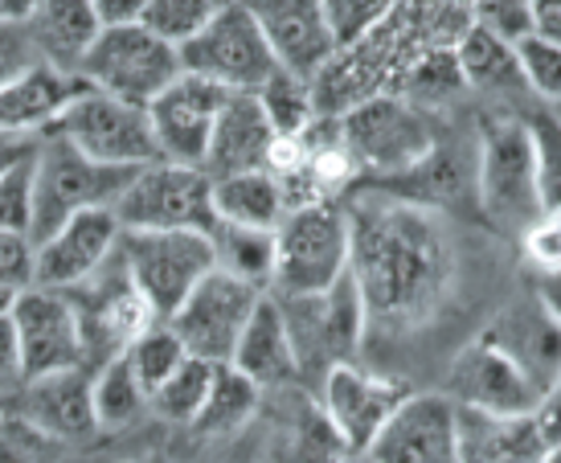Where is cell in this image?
<instances>
[{"label": "cell", "mask_w": 561, "mask_h": 463, "mask_svg": "<svg viewBox=\"0 0 561 463\" xmlns=\"http://www.w3.org/2000/svg\"><path fill=\"white\" fill-rule=\"evenodd\" d=\"M353 226V279L365 300L369 328L426 325L455 283V250L431 205L365 193L348 205Z\"/></svg>", "instance_id": "obj_1"}, {"label": "cell", "mask_w": 561, "mask_h": 463, "mask_svg": "<svg viewBox=\"0 0 561 463\" xmlns=\"http://www.w3.org/2000/svg\"><path fill=\"white\" fill-rule=\"evenodd\" d=\"M341 136L357 160L360 177H374L377 189L402 181L438 148V120L431 111L405 103L402 94L360 99L341 115Z\"/></svg>", "instance_id": "obj_2"}, {"label": "cell", "mask_w": 561, "mask_h": 463, "mask_svg": "<svg viewBox=\"0 0 561 463\" xmlns=\"http://www.w3.org/2000/svg\"><path fill=\"white\" fill-rule=\"evenodd\" d=\"M353 263V226L344 201H316L287 210L275 230V279L271 295H320Z\"/></svg>", "instance_id": "obj_3"}, {"label": "cell", "mask_w": 561, "mask_h": 463, "mask_svg": "<svg viewBox=\"0 0 561 463\" xmlns=\"http://www.w3.org/2000/svg\"><path fill=\"white\" fill-rule=\"evenodd\" d=\"M279 308L283 320H287V332H291L299 377H312L316 386H320L336 365L357 361L365 332H369V316H365V300H360L353 271L341 275L320 295L279 300Z\"/></svg>", "instance_id": "obj_4"}, {"label": "cell", "mask_w": 561, "mask_h": 463, "mask_svg": "<svg viewBox=\"0 0 561 463\" xmlns=\"http://www.w3.org/2000/svg\"><path fill=\"white\" fill-rule=\"evenodd\" d=\"M476 197H480L483 217L496 230L516 234V238L546 217L525 115L520 120H492L483 127L480 160H476Z\"/></svg>", "instance_id": "obj_5"}, {"label": "cell", "mask_w": 561, "mask_h": 463, "mask_svg": "<svg viewBox=\"0 0 561 463\" xmlns=\"http://www.w3.org/2000/svg\"><path fill=\"white\" fill-rule=\"evenodd\" d=\"M140 169H111L99 165L87 153L58 132H42L37 144V201H33V230L30 238L42 242L58 230L62 222L87 210H111L119 193L131 185Z\"/></svg>", "instance_id": "obj_6"}, {"label": "cell", "mask_w": 561, "mask_h": 463, "mask_svg": "<svg viewBox=\"0 0 561 463\" xmlns=\"http://www.w3.org/2000/svg\"><path fill=\"white\" fill-rule=\"evenodd\" d=\"M181 75H185L181 49L144 30L140 21L107 25L79 66V78L91 91L111 94L131 108H152Z\"/></svg>", "instance_id": "obj_7"}, {"label": "cell", "mask_w": 561, "mask_h": 463, "mask_svg": "<svg viewBox=\"0 0 561 463\" xmlns=\"http://www.w3.org/2000/svg\"><path fill=\"white\" fill-rule=\"evenodd\" d=\"M131 283L140 287L157 320L169 325L193 287L214 271V242L202 230H124L119 238Z\"/></svg>", "instance_id": "obj_8"}, {"label": "cell", "mask_w": 561, "mask_h": 463, "mask_svg": "<svg viewBox=\"0 0 561 463\" xmlns=\"http://www.w3.org/2000/svg\"><path fill=\"white\" fill-rule=\"evenodd\" d=\"M66 295H70V304L79 312L82 345H87V370H99V365H107L115 357H124L148 328L164 325V320H157V312L148 308L140 287L131 283L119 250L87 283L70 287Z\"/></svg>", "instance_id": "obj_9"}, {"label": "cell", "mask_w": 561, "mask_h": 463, "mask_svg": "<svg viewBox=\"0 0 561 463\" xmlns=\"http://www.w3.org/2000/svg\"><path fill=\"white\" fill-rule=\"evenodd\" d=\"M181 66H185V75L209 78L230 94L263 91L266 82L279 75V63L242 0L218 9L209 16V25L181 46Z\"/></svg>", "instance_id": "obj_10"}, {"label": "cell", "mask_w": 561, "mask_h": 463, "mask_svg": "<svg viewBox=\"0 0 561 463\" xmlns=\"http://www.w3.org/2000/svg\"><path fill=\"white\" fill-rule=\"evenodd\" d=\"M124 230H214V181L205 169L157 160L144 165L111 205Z\"/></svg>", "instance_id": "obj_11"}, {"label": "cell", "mask_w": 561, "mask_h": 463, "mask_svg": "<svg viewBox=\"0 0 561 463\" xmlns=\"http://www.w3.org/2000/svg\"><path fill=\"white\" fill-rule=\"evenodd\" d=\"M49 132L66 136L79 153L111 169H144L157 165V132L148 120V108H131L111 94L87 91L49 124Z\"/></svg>", "instance_id": "obj_12"}, {"label": "cell", "mask_w": 561, "mask_h": 463, "mask_svg": "<svg viewBox=\"0 0 561 463\" xmlns=\"http://www.w3.org/2000/svg\"><path fill=\"white\" fill-rule=\"evenodd\" d=\"M266 292L250 287L242 279L226 275V271H209V275L193 287L185 304L176 308L169 325L172 332L185 340V349L202 361H214V365H230L238 340L247 332L250 316L259 308V300Z\"/></svg>", "instance_id": "obj_13"}, {"label": "cell", "mask_w": 561, "mask_h": 463, "mask_svg": "<svg viewBox=\"0 0 561 463\" xmlns=\"http://www.w3.org/2000/svg\"><path fill=\"white\" fill-rule=\"evenodd\" d=\"M405 398H410L405 382L365 370L357 361L336 365L320 382V406H324L328 427H332V434L341 439V448L348 455H365L374 448L381 427L390 422V415Z\"/></svg>", "instance_id": "obj_14"}, {"label": "cell", "mask_w": 561, "mask_h": 463, "mask_svg": "<svg viewBox=\"0 0 561 463\" xmlns=\"http://www.w3.org/2000/svg\"><path fill=\"white\" fill-rule=\"evenodd\" d=\"M9 316H13V328H16V349H21V373H25V382L87 365L79 312H75L66 292L30 287L13 304Z\"/></svg>", "instance_id": "obj_15"}, {"label": "cell", "mask_w": 561, "mask_h": 463, "mask_svg": "<svg viewBox=\"0 0 561 463\" xmlns=\"http://www.w3.org/2000/svg\"><path fill=\"white\" fill-rule=\"evenodd\" d=\"M374 463H459V406L451 394H414L390 415L365 451Z\"/></svg>", "instance_id": "obj_16"}, {"label": "cell", "mask_w": 561, "mask_h": 463, "mask_svg": "<svg viewBox=\"0 0 561 463\" xmlns=\"http://www.w3.org/2000/svg\"><path fill=\"white\" fill-rule=\"evenodd\" d=\"M259 21L279 70L312 82L336 58V33L328 25L324 0H242Z\"/></svg>", "instance_id": "obj_17"}, {"label": "cell", "mask_w": 561, "mask_h": 463, "mask_svg": "<svg viewBox=\"0 0 561 463\" xmlns=\"http://www.w3.org/2000/svg\"><path fill=\"white\" fill-rule=\"evenodd\" d=\"M226 99H230V91H221L218 82H209V78H176L169 91L148 108L160 160L202 169L205 153H209V136H214V124H218Z\"/></svg>", "instance_id": "obj_18"}, {"label": "cell", "mask_w": 561, "mask_h": 463, "mask_svg": "<svg viewBox=\"0 0 561 463\" xmlns=\"http://www.w3.org/2000/svg\"><path fill=\"white\" fill-rule=\"evenodd\" d=\"M443 394H451L455 406L483 410V415H508V418L533 415L537 402H541V389L533 386L529 377L483 337H476L463 353L455 357L451 377H447Z\"/></svg>", "instance_id": "obj_19"}, {"label": "cell", "mask_w": 561, "mask_h": 463, "mask_svg": "<svg viewBox=\"0 0 561 463\" xmlns=\"http://www.w3.org/2000/svg\"><path fill=\"white\" fill-rule=\"evenodd\" d=\"M124 226L115 210H87L62 222L58 230L37 242V287L70 292L107 263L119 250Z\"/></svg>", "instance_id": "obj_20"}, {"label": "cell", "mask_w": 561, "mask_h": 463, "mask_svg": "<svg viewBox=\"0 0 561 463\" xmlns=\"http://www.w3.org/2000/svg\"><path fill=\"white\" fill-rule=\"evenodd\" d=\"M483 340L496 345L516 370L529 377L546 398L561 377V320L541 295L516 300L483 328Z\"/></svg>", "instance_id": "obj_21"}, {"label": "cell", "mask_w": 561, "mask_h": 463, "mask_svg": "<svg viewBox=\"0 0 561 463\" xmlns=\"http://www.w3.org/2000/svg\"><path fill=\"white\" fill-rule=\"evenodd\" d=\"M94 370H62L46 373V377H33L21 382L9 406L16 415H25L33 427H42L46 434L62 439L66 448L75 439H91L99 431V418H94V398H91Z\"/></svg>", "instance_id": "obj_22"}, {"label": "cell", "mask_w": 561, "mask_h": 463, "mask_svg": "<svg viewBox=\"0 0 561 463\" xmlns=\"http://www.w3.org/2000/svg\"><path fill=\"white\" fill-rule=\"evenodd\" d=\"M275 127L266 120L259 94H230L221 108L214 136H209V153H205V177L221 181V177H238V172H263L271 165V148H275Z\"/></svg>", "instance_id": "obj_23"}, {"label": "cell", "mask_w": 561, "mask_h": 463, "mask_svg": "<svg viewBox=\"0 0 561 463\" xmlns=\"http://www.w3.org/2000/svg\"><path fill=\"white\" fill-rule=\"evenodd\" d=\"M230 365L242 377H250L259 389H279L299 382V361H296V349H291V332H287L279 300L271 292L259 300V308L250 316V325L242 332V340H238Z\"/></svg>", "instance_id": "obj_24"}, {"label": "cell", "mask_w": 561, "mask_h": 463, "mask_svg": "<svg viewBox=\"0 0 561 463\" xmlns=\"http://www.w3.org/2000/svg\"><path fill=\"white\" fill-rule=\"evenodd\" d=\"M25 25L42 63L58 75H79L87 49L103 33V21L91 0H37Z\"/></svg>", "instance_id": "obj_25"}, {"label": "cell", "mask_w": 561, "mask_h": 463, "mask_svg": "<svg viewBox=\"0 0 561 463\" xmlns=\"http://www.w3.org/2000/svg\"><path fill=\"white\" fill-rule=\"evenodd\" d=\"M546 434L533 415H483L459 406V463H541Z\"/></svg>", "instance_id": "obj_26"}, {"label": "cell", "mask_w": 561, "mask_h": 463, "mask_svg": "<svg viewBox=\"0 0 561 463\" xmlns=\"http://www.w3.org/2000/svg\"><path fill=\"white\" fill-rule=\"evenodd\" d=\"M91 87L79 75H58L49 66H37L33 75L0 91V132H46Z\"/></svg>", "instance_id": "obj_27"}, {"label": "cell", "mask_w": 561, "mask_h": 463, "mask_svg": "<svg viewBox=\"0 0 561 463\" xmlns=\"http://www.w3.org/2000/svg\"><path fill=\"white\" fill-rule=\"evenodd\" d=\"M455 63H459V75L468 82V91H480L488 99H525L529 94L516 46L500 42L496 33L480 30V25H471L455 42Z\"/></svg>", "instance_id": "obj_28"}, {"label": "cell", "mask_w": 561, "mask_h": 463, "mask_svg": "<svg viewBox=\"0 0 561 463\" xmlns=\"http://www.w3.org/2000/svg\"><path fill=\"white\" fill-rule=\"evenodd\" d=\"M287 193L275 172H238L214 181V214L218 222L247 226V230H279L287 217Z\"/></svg>", "instance_id": "obj_29"}, {"label": "cell", "mask_w": 561, "mask_h": 463, "mask_svg": "<svg viewBox=\"0 0 561 463\" xmlns=\"http://www.w3.org/2000/svg\"><path fill=\"white\" fill-rule=\"evenodd\" d=\"M209 242H214L218 271L242 279L259 292H271V279H275V230H247V226L214 222Z\"/></svg>", "instance_id": "obj_30"}, {"label": "cell", "mask_w": 561, "mask_h": 463, "mask_svg": "<svg viewBox=\"0 0 561 463\" xmlns=\"http://www.w3.org/2000/svg\"><path fill=\"white\" fill-rule=\"evenodd\" d=\"M91 398L99 431H119V427L136 422L148 410V389L140 386V377H136L127 357H115V361L94 370Z\"/></svg>", "instance_id": "obj_31"}, {"label": "cell", "mask_w": 561, "mask_h": 463, "mask_svg": "<svg viewBox=\"0 0 561 463\" xmlns=\"http://www.w3.org/2000/svg\"><path fill=\"white\" fill-rule=\"evenodd\" d=\"M459 91H468V82L459 75V63H455V46H431L419 63L405 70L402 91L398 94H402L405 103H414V108L435 115V111L447 108Z\"/></svg>", "instance_id": "obj_32"}, {"label": "cell", "mask_w": 561, "mask_h": 463, "mask_svg": "<svg viewBox=\"0 0 561 463\" xmlns=\"http://www.w3.org/2000/svg\"><path fill=\"white\" fill-rule=\"evenodd\" d=\"M259 394L263 389L254 386L250 377L234 370V365H218V377H214V389L205 398L202 415H197V431L202 434H230L247 422L254 410H259Z\"/></svg>", "instance_id": "obj_33"}, {"label": "cell", "mask_w": 561, "mask_h": 463, "mask_svg": "<svg viewBox=\"0 0 561 463\" xmlns=\"http://www.w3.org/2000/svg\"><path fill=\"white\" fill-rule=\"evenodd\" d=\"M214 377H218V365L214 361H202V357H185V365L172 373L169 382L148 398V410H157L160 418H169V422H197L202 415L205 398H209V389H214Z\"/></svg>", "instance_id": "obj_34"}, {"label": "cell", "mask_w": 561, "mask_h": 463, "mask_svg": "<svg viewBox=\"0 0 561 463\" xmlns=\"http://www.w3.org/2000/svg\"><path fill=\"white\" fill-rule=\"evenodd\" d=\"M254 94H259V103H263L275 136H299L320 115V108H316V87L296 75H287V70H279L263 91Z\"/></svg>", "instance_id": "obj_35"}, {"label": "cell", "mask_w": 561, "mask_h": 463, "mask_svg": "<svg viewBox=\"0 0 561 463\" xmlns=\"http://www.w3.org/2000/svg\"><path fill=\"white\" fill-rule=\"evenodd\" d=\"M124 357L131 361V370H136V377H140V386L148 389V398H152L172 373L185 365L188 349H185V340L172 332V325H152Z\"/></svg>", "instance_id": "obj_36"}, {"label": "cell", "mask_w": 561, "mask_h": 463, "mask_svg": "<svg viewBox=\"0 0 561 463\" xmlns=\"http://www.w3.org/2000/svg\"><path fill=\"white\" fill-rule=\"evenodd\" d=\"M533 136V156H537V185H541V205L546 214L561 210V115L553 108H537L525 115Z\"/></svg>", "instance_id": "obj_37"}, {"label": "cell", "mask_w": 561, "mask_h": 463, "mask_svg": "<svg viewBox=\"0 0 561 463\" xmlns=\"http://www.w3.org/2000/svg\"><path fill=\"white\" fill-rule=\"evenodd\" d=\"M214 13H218L214 0H148V4H144L140 25L181 49L185 42H193V37L209 25V16Z\"/></svg>", "instance_id": "obj_38"}, {"label": "cell", "mask_w": 561, "mask_h": 463, "mask_svg": "<svg viewBox=\"0 0 561 463\" xmlns=\"http://www.w3.org/2000/svg\"><path fill=\"white\" fill-rule=\"evenodd\" d=\"M66 443L33 427L25 415L4 406L0 415V463H62Z\"/></svg>", "instance_id": "obj_39"}, {"label": "cell", "mask_w": 561, "mask_h": 463, "mask_svg": "<svg viewBox=\"0 0 561 463\" xmlns=\"http://www.w3.org/2000/svg\"><path fill=\"white\" fill-rule=\"evenodd\" d=\"M30 287H37V242L30 234L0 230V312H13Z\"/></svg>", "instance_id": "obj_40"}, {"label": "cell", "mask_w": 561, "mask_h": 463, "mask_svg": "<svg viewBox=\"0 0 561 463\" xmlns=\"http://www.w3.org/2000/svg\"><path fill=\"white\" fill-rule=\"evenodd\" d=\"M33 201H37V153L16 160L9 172H0V230L30 234Z\"/></svg>", "instance_id": "obj_41"}, {"label": "cell", "mask_w": 561, "mask_h": 463, "mask_svg": "<svg viewBox=\"0 0 561 463\" xmlns=\"http://www.w3.org/2000/svg\"><path fill=\"white\" fill-rule=\"evenodd\" d=\"M393 9H398V0H324L328 25L336 33V46L341 49L365 42Z\"/></svg>", "instance_id": "obj_42"}, {"label": "cell", "mask_w": 561, "mask_h": 463, "mask_svg": "<svg viewBox=\"0 0 561 463\" xmlns=\"http://www.w3.org/2000/svg\"><path fill=\"white\" fill-rule=\"evenodd\" d=\"M529 94L541 103H561V42H546V37H525L516 46Z\"/></svg>", "instance_id": "obj_43"}, {"label": "cell", "mask_w": 561, "mask_h": 463, "mask_svg": "<svg viewBox=\"0 0 561 463\" xmlns=\"http://www.w3.org/2000/svg\"><path fill=\"white\" fill-rule=\"evenodd\" d=\"M471 25L496 33L508 46H520L533 37V9L529 0H471Z\"/></svg>", "instance_id": "obj_44"}, {"label": "cell", "mask_w": 561, "mask_h": 463, "mask_svg": "<svg viewBox=\"0 0 561 463\" xmlns=\"http://www.w3.org/2000/svg\"><path fill=\"white\" fill-rule=\"evenodd\" d=\"M37 66H46V63H42V54L33 46L30 25H9V21H0V91L21 82L25 75H33Z\"/></svg>", "instance_id": "obj_45"}, {"label": "cell", "mask_w": 561, "mask_h": 463, "mask_svg": "<svg viewBox=\"0 0 561 463\" xmlns=\"http://www.w3.org/2000/svg\"><path fill=\"white\" fill-rule=\"evenodd\" d=\"M520 247H525V259L541 275H561V210L546 214L537 226L520 234Z\"/></svg>", "instance_id": "obj_46"}, {"label": "cell", "mask_w": 561, "mask_h": 463, "mask_svg": "<svg viewBox=\"0 0 561 463\" xmlns=\"http://www.w3.org/2000/svg\"><path fill=\"white\" fill-rule=\"evenodd\" d=\"M25 373H21V349H16V328L13 316L0 312V398L9 402L21 389Z\"/></svg>", "instance_id": "obj_47"}, {"label": "cell", "mask_w": 561, "mask_h": 463, "mask_svg": "<svg viewBox=\"0 0 561 463\" xmlns=\"http://www.w3.org/2000/svg\"><path fill=\"white\" fill-rule=\"evenodd\" d=\"M533 422H537V431L546 434L549 448H558L561 443V377L553 382L546 398L537 402V410H533Z\"/></svg>", "instance_id": "obj_48"}, {"label": "cell", "mask_w": 561, "mask_h": 463, "mask_svg": "<svg viewBox=\"0 0 561 463\" xmlns=\"http://www.w3.org/2000/svg\"><path fill=\"white\" fill-rule=\"evenodd\" d=\"M37 144H42V132H0V172L37 153Z\"/></svg>", "instance_id": "obj_49"}, {"label": "cell", "mask_w": 561, "mask_h": 463, "mask_svg": "<svg viewBox=\"0 0 561 463\" xmlns=\"http://www.w3.org/2000/svg\"><path fill=\"white\" fill-rule=\"evenodd\" d=\"M533 9V37L561 42V0H529Z\"/></svg>", "instance_id": "obj_50"}, {"label": "cell", "mask_w": 561, "mask_h": 463, "mask_svg": "<svg viewBox=\"0 0 561 463\" xmlns=\"http://www.w3.org/2000/svg\"><path fill=\"white\" fill-rule=\"evenodd\" d=\"M99 21H103V30L107 25H131V21H140L144 16V4L148 0H91Z\"/></svg>", "instance_id": "obj_51"}, {"label": "cell", "mask_w": 561, "mask_h": 463, "mask_svg": "<svg viewBox=\"0 0 561 463\" xmlns=\"http://www.w3.org/2000/svg\"><path fill=\"white\" fill-rule=\"evenodd\" d=\"M426 4H435L438 13H443V21H455V13L471 21V0H426ZM455 25H459L463 33L471 30V25H463V21H455Z\"/></svg>", "instance_id": "obj_52"}, {"label": "cell", "mask_w": 561, "mask_h": 463, "mask_svg": "<svg viewBox=\"0 0 561 463\" xmlns=\"http://www.w3.org/2000/svg\"><path fill=\"white\" fill-rule=\"evenodd\" d=\"M33 4L37 0H0V21H9V25H25L33 13Z\"/></svg>", "instance_id": "obj_53"}, {"label": "cell", "mask_w": 561, "mask_h": 463, "mask_svg": "<svg viewBox=\"0 0 561 463\" xmlns=\"http://www.w3.org/2000/svg\"><path fill=\"white\" fill-rule=\"evenodd\" d=\"M541 463H561V443H558V448H549L546 460H541Z\"/></svg>", "instance_id": "obj_54"}, {"label": "cell", "mask_w": 561, "mask_h": 463, "mask_svg": "<svg viewBox=\"0 0 561 463\" xmlns=\"http://www.w3.org/2000/svg\"><path fill=\"white\" fill-rule=\"evenodd\" d=\"M344 463H374V460H369V455H348Z\"/></svg>", "instance_id": "obj_55"}, {"label": "cell", "mask_w": 561, "mask_h": 463, "mask_svg": "<svg viewBox=\"0 0 561 463\" xmlns=\"http://www.w3.org/2000/svg\"><path fill=\"white\" fill-rule=\"evenodd\" d=\"M214 4H218V9H226V4H238V0H214Z\"/></svg>", "instance_id": "obj_56"}, {"label": "cell", "mask_w": 561, "mask_h": 463, "mask_svg": "<svg viewBox=\"0 0 561 463\" xmlns=\"http://www.w3.org/2000/svg\"><path fill=\"white\" fill-rule=\"evenodd\" d=\"M4 406H9V402H4V398H0V415H4Z\"/></svg>", "instance_id": "obj_57"}, {"label": "cell", "mask_w": 561, "mask_h": 463, "mask_svg": "<svg viewBox=\"0 0 561 463\" xmlns=\"http://www.w3.org/2000/svg\"><path fill=\"white\" fill-rule=\"evenodd\" d=\"M558 115H561V111H558Z\"/></svg>", "instance_id": "obj_58"}]
</instances>
